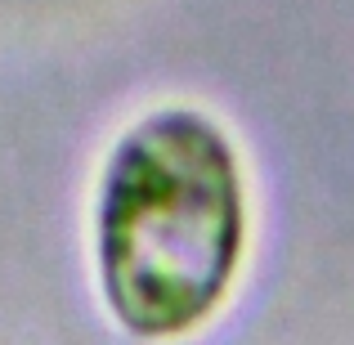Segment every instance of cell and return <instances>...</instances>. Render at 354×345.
I'll return each mask as SVG.
<instances>
[{
    "mask_svg": "<svg viewBox=\"0 0 354 345\" xmlns=\"http://www.w3.org/2000/svg\"><path fill=\"white\" fill-rule=\"evenodd\" d=\"M247 251L234 139L198 108H157L121 130L99 175L95 269L130 337L171 341L225 305Z\"/></svg>",
    "mask_w": 354,
    "mask_h": 345,
    "instance_id": "6da1fadb",
    "label": "cell"
}]
</instances>
